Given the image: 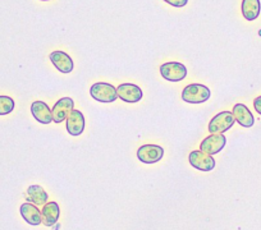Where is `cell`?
<instances>
[{"mask_svg":"<svg viewBox=\"0 0 261 230\" xmlns=\"http://www.w3.org/2000/svg\"><path fill=\"white\" fill-rule=\"evenodd\" d=\"M233 117H234L236 122L240 126L245 127V128H251L255 123V118H253L252 112L248 110V107L243 104H236L232 110Z\"/></svg>","mask_w":261,"mask_h":230,"instance_id":"cell-13","label":"cell"},{"mask_svg":"<svg viewBox=\"0 0 261 230\" xmlns=\"http://www.w3.org/2000/svg\"><path fill=\"white\" fill-rule=\"evenodd\" d=\"M117 94L120 100H123L124 102H130V104L139 102L142 99V96H144L142 90L134 83L119 84L117 87Z\"/></svg>","mask_w":261,"mask_h":230,"instance_id":"cell-8","label":"cell"},{"mask_svg":"<svg viewBox=\"0 0 261 230\" xmlns=\"http://www.w3.org/2000/svg\"><path fill=\"white\" fill-rule=\"evenodd\" d=\"M261 12L260 0H242V14L247 21H255Z\"/></svg>","mask_w":261,"mask_h":230,"instance_id":"cell-16","label":"cell"},{"mask_svg":"<svg viewBox=\"0 0 261 230\" xmlns=\"http://www.w3.org/2000/svg\"><path fill=\"white\" fill-rule=\"evenodd\" d=\"M27 199H29V202L41 206V205L46 204L49 196H47V193L41 186L35 184V186H30L29 189H27Z\"/></svg>","mask_w":261,"mask_h":230,"instance_id":"cell-17","label":"cell"},{"mask_svg":"<svg viewBox=\"0 0 261 230\" xmlns=\"http://www.w3.org/2000/svg\"><path fill=\"white\" fill-rule=\"evenodd\" d=\"M164 2L172 7H177V8H182V7L187 6L188 3V0H164Z\"/></svg>","mask_w":261,"mask_h":230,"instance_id":"cell-19","label":"cell"},{"mask_svg":"<svg viewBox=\"0 0 261 230\" xmlns=\"http://www.w3.org/2000/svg\"><path fill=\"white\" fill-rule=\"evenodd\" d=\"M65 121H67V131L71 136L77 137L84 133L85 117L80 110H72Z\"/></svg>","mask_w":261,"mask_h":230,"instance_id":"cell-11","label":"cell"},{"mask_svg":"<svg viewBox=\"0 0 261 230\" xmlns=\"http://www.w3.org/2000/svg\"><path fill=\"white\" fill-rule=\"evenodd\" d=\"M21 211L22 217L24 219V221L29 222L30 225H34V226H37V225L42 224L41 220V211L35 206L34 204H30V202H24V204L21 205Z\"/></svg>","mask_w":261,"mask_h":230,"instance_id":"cell-15","label":"cell"},{"mask_svg":"<svg viewBox=\"0 0 261 230\" xmlns=\"http://www.w3.org/2000/svg\"><path fill=\"white\" fill-rule=\"evenodd\" d=\"M31 112L34 115V118L36 119L39 123L41 124H50L53 122V114L51 109L49 105L44 101H34L31 105Z\"/></svg>","mask_w":261,"mask_h":230,"instance_id":"cell-12","label":"cell"},{"mask_svg":"<svg viewBox=\"0 0 261 230\" xmlns=\"http://www.w3.org/2000/svg\"><path fill=\"white\" fill-rule=\"evenodd\" d=\"M160 74H162L163 78L169 82H179L183 81L187 76V68L182 63L169 62V63H164L160 67Z\"/></svg>","mask_w":261,"mask_h":230,"instance_id":"cell-4","label":"cell"},{"mask_svg":"<svg viewBox=\"0 0 261 230\" xmlns=\"http://www.w3.org/2000/svg\"><path fill=\"white\" fill-rule=\"evenodd\" d=\"M225 143H227V138H225L224 133H212V136L206 137L201 142L200 150L213 156L215 154H219L224 149Z\"/></svg>","mask_w":261,"mask_h":230,"instance_id":"cell-7","label":"cell"},{"mask_svg":"<svg viewBox=\"0 0 261 230\" xmlns=\"http://www.w3.org/2000/svg\"><path fill=\"white\" fill-rule=\"evenodd\" d=\"M253 107H255L256 111L261 115V96L256 97V99L253 100Z\"/></svg>","mask_w":261,"mask_h":230,"instance_id":"cell-20","label":"cell"},{"mask_svg":"<svg viewBox=\"0 0 261 230\" xmlns=\"http://www.w3.org/2000/svg\"><path fill=\"white\" fill-rule=\"evenodd\" d=\"M164 156V149L158 145H144L137 150V157L144 164H155Z\"/></svg>","mask_w":261,"mask_h":230,"instance_id":"cell-6","label":"cell"},{"mask_svg":"<svg viewBox=\"0 0 261 230\" xmlns=\"http://www.w3.org/2000/svg\"><path fill=\"white\" fill-rule=\"evenodd\" d=\"M14 109V100L9 96H0V115L11 114Z\"/></svg>","mask_w":261,"mask_h":230,"instance_id":"cell-18","label":"cell"},{"mask_svg":"<svg viewBox=\"0 0 261 230\" xmlns=\"http://www.w3.org/2000/svg\"><path fill=\"white\" fill-rule=\"evenodd\" d=\"M49 58L53 66L62 73H71L73 71V61L67 52L57 50V51H53Z\"/></svg>","mask_w":261,"mask_h":230,"instance_id":"cell-10","label":"cell"},{"mask_svg":"<svg viewBox=\"0 0 261 230\" xmlns=\"http://www.w3.org/2000/svg\"><path fill=\"white\" fill-rule=\"evenodd\" d=\"M188 161L195 169L200 170V171H212L215 167L214 157L201 150L191 152L188 156Z\"/></svg>","mask_w":261,"mask_h":230,"instance_id":"cell-5","label":"cell"},{"mask_svg":"<svg viewBox=\"0 0 261 230\" xmlns=\"http://www.w3.org/2000/svg\"><path fill=\"white\" fill-rule=\"evenodd\" d=\"M212 96L209 87L200 83L188 84L182 91V100L188 104H202Z\"/></svg>","mask_w":261,"mask_h":230,"instance_id":"cell-1","label":"cell"},{"mask_svg":"<svg viewBox=\"0 0 261 230\" xmlns=\"http://www.w3.org/2000/svg\"><path fill=\"white\" fill-rule=\"evenodd\" d=\"M74 107V101L71 97H63L59 101L55 102L54 107L51 109L53 114V122L55 123H62L63 121L67 119V117L69 115V112L73 110Z\"/></svg>","mask_w":261,"mask_h":230,"instance_id":"cell-9","label":"cell"},{"mask_svg":"<svg viewBox=\"0 0 261 230\" xmlns=\"http://www.w3.org/2000/svg\"><path fill=\"white\" fill-rule=\"evenodd\" d=\"M59 216L60 209L57 202H46L44 205L41 211V220L45 226H53V225L57 224Z\"/></svg>","mask_w":261,"mask_h":230,"instance_id":"cell-14","label":"cell"},{"mask_svg":"<svg viewBox=\"0 0 261 230\" xmlns=\"http://www.w3.org/2000/svg\"><path fill=\"white\" fill-rule=\"evenodd\" d=\"M236 123L232 111H222L217 114L209 123L210 133H225Z\"/></svg>","mask_w":261,"mask_h":230,"instance_id":"cell-3","label":"cell"},{"mask_svg":"<svg viewBox=\"0 0 261 230\" xmlns=\"http://www.w3.org/2000/svg\"><path fill=\"white\" fill-rule=\"evenodd\" d=\"M42 2H47V0H42Z\"/></svg>","mask_w":261,"mask_h":230,"instance_id":"cell-21","label":"cell"},{"mask_svg":"<svg viewBox=\"0 0 261 230\" xmlns=\"http://www.w3.org/2000/svg\"><path fill=\"white\" fill-rule=\"evenodd\" d=\"M92 99L99 102H114L118 99L117 89L107 82H97L90 89Z\"/></svg>","mask_w":261,"mask_h":230,"instance_id":"cell-2","label":"cell"}]
</instances>
